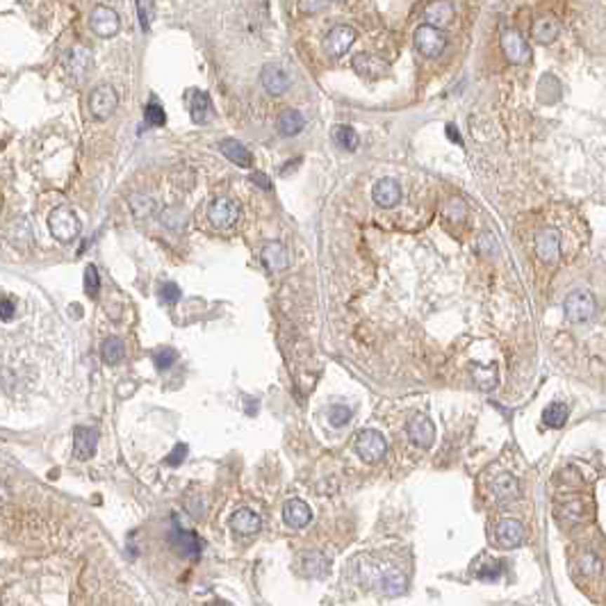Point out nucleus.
Here are the masks:
<instances>
[{
    "label": "nucleus",
    "mask_w": 606,
    "mask_h": 606,
    "mask_svg": "<svg viewBox=\"0 0 606 606\" xmlns=\"http://www.w3.org/2000/svg\"><path fill=\"white\" fill-rule=\"evenodd\" d=\"M361 581L367 588L381 591L383 595H399L406 591V574H403L397 565L376 561L372 556L361 558V567H358Z\"/></svg>",
    "instance_id": "f257e3e1"
},
{
    "label": "nucleus",
    "mask_w": 606,
    "mask_h": 606,
    "mask_svg": "<svg viewBox=\"0 0 606 606\" xmlns=\"http://www.w3.org/2000/svg\"><path fill=\"white\" fill-rule=\"evenodd\" d=\"M595 310H598L595 297L586 290H574L572 295H567L565 299V317L570 319L572 324H584V321L593 319Z\"/></svg>",
    "instance_id": "f03ea898"
},
{
    "label": "nucleus",
    "mask_w": 606,
    "mask_h": 606,
    "mask_svg": "<svg viewBox=\"0 0 606 606\" xmlns=\"http://www.w3.org/2000/svg\"><path fill=\"white\" fill-rule=\"evenodd\" d=\"M48 226H50L53 237L60 242H73L80 233V219L73 215L69 208L53 210L48 217Z\"/></svg>",
    "instance_id": "7ed1b4c3"
},
{
    "label": "nucleus",
    "mask_w": 606,
    "mask_h": 606,
    "mask_svg": "<svg viewBox=\"0 0 606 606\" xmlns=\"http://www.w3.org/2000/svg\"><path fill=\"white\" fill-rule=\"evenodd\" d=\"M356 454L365 463H379L388 454V443L379 431H361L356 438Z\"/></svg>",
    "instance_id": "20e7f679"
},
{
    "label": "nucleus",
    "mask_w": 606,
    "mask_h": 606,
    "mask_svg": "<svg viewBox=\"0 0 606 606\" xmlns=\"http://www.w3.org/2000/svg\"><path fill=\"white\" fill-rule=\"evenodd\" d=\"M116 105H119V96L109 85H98L89 94V112L94 119H98V121H107V119L116 112Z\"/></svg>",
    "instance_id": "39448f33"
},
{
    "label": "nucleus",
    "mask_w": 606,
    "mask_h": 606,
    "mask_svg": "<svg viewBox=\"0 0 606 606\" xmlns=\"http://www.w3.org/2000/svg\"><path fill=\"white\" fill-rule=\"evenodd\" d=\"M415 46L424 58H438L447 48V36L440 27L424 23L415 30Z\"/></svg>",
    "instance_id": "423d86ee"
},
{
    "label": "nucleus",
    "mask_w": 606,
    "mask_h": 606,
    "mask_svg": "<svg viewBox=\"0 0 606 606\" xmlns=\"http://www.w3.org/2000/svg\"><path fill=\"white\" fill-rule=\"evenodd\" d=\"M208 219L219 231H226L240 219V206L233 198H215L208 208Z\"/></svg>",
    "instance_id": "0eeeda50"
},
{
    "label": "nucleus",
    "mask_w": 606,
    "mask_h": 606,
    "mask_svg": "<svg viewBox=\"0 0 606 606\" xmlns=\"http://www.w3.org/2000/svg\"><path fill=\"white\" fill-rule=\"evenodd\" d=\"M354 41H356V30L351 25H335V27H330V32L326 34L324 48L330 58H339V55H344L351 48Z\"/></svg>",
    "instance_id": "6e6552de"
},
{
    "label": "nucleus",
    "mask_w": 606,
    "mask_h": 606,
    "mask_svg": "<svg viewBox=\"0 0 606 606\" xmlns=\"http://www.w3.org/2000/svg\"><path fill=\"white\" fill-rule=\"evenodd\" d=\"M89 25L91 30H94V34L103 36V39H109V36H114L119 32V16L114 9H109L105 5H98L94 7V12H91L89 16Z\"/></svg>",
    "instance_id": "1a4fd4ad"
},
{
    "label": "nucleus",
    "mask_w": 606,
    "mask_h": 606,
    "mask_svg": "<svg viewBox=\"0 0 606 606\" xmlns=\"http://www.w3.org/2000/svg\"><path fill=\"white\" fill-rule=\"evenodd\" d=\"M501 50L506 53L509 62L513 64H525L529 62V46L522 39V34L518 30H504L501 32Z\"/></svg>",
    "instance_id": "9d476101"
},
{
    "label": "nucleus",
    "mask_w": 606,
    "mask_h": 606,
    "mask_svg": "<svg viewBox=\"0 0 606 606\" xmlns=\"http://www.w3.org/2000/svg\"><path fill=\"white\" fill-rule=\"evenodd\" d=\"M98 445V431L89 426H76L73 429V454L80 461H87L96 454Z\"/></svg>",
    "instance_id": "9b49d317"
},
{
    "label": "nucleus",
    "mask_w": 606,
    "mask_h": 606,
    "mask_svg": "<svg viewBox=\"0 0 606 606\" xmlns=\"http://www.w3.org/2000/svg\"><path fill=\"white\" fill-rule=\"evenodd\" d=\"M171 545L178 549L182 556L187 558H198L203 552V540H201L194 531H185L180 527H173L171 531Z\"/></svg>",
    "instance_id": "f8f14e48"
},
{
    "label": "nucleus",
    "mask_w": 606,
    "mask_h": 606,
    "mask_svg": "<svg viewBox=\"0 0 606 606\" xmlns=\"http://www.w3.org/2000/svg\"><path fill=\"white\" fill-rule=\"evenodd\" d=\"M406 431H408V438H410L417 447H422V449H429L431 445H433V440H436V426H433V422H431L429 417H424V415H415V417H412V419L408 422Z\"/></svg>",
    "instance_id": "ddd939ff"
},
{
    "label": "nucleus",
    "mask_w": 606,
    "mask_h": 606,
    "mask_svg": "<svg viewBox=\"0 0 606 606\" xmlns=\"http://www.w3.org/2000/svg\"><path fill=\"white\" fill-rule=\"evenodd\" d=\"M558 253H561V235L552 228L547 231H540L536 235V255L543 262H556L558 260Z\"/></svg>",
    "instance_id": "4468645a"
},
{
    "label": "nucleus",
    "mask_w": 606,
    "mask_h": 606,
    "mask_svg": "<svg viewBox=\"0 0 606 606\" xmlns=\"http://www.w3.org/2000/svg\"><path fill=\"white\" fill-rule=\"evenodd\" d=\"M494 536H497V543L504 549L520 547L522 540H525V527H522V522L506 518V520L499 522L497 529H494Z\"/></svg>",
    "instance_id": "2eb2a0df"
},
{
    "label": "nucleus",
    "mask_w": 606,
    "mask_h": 606,
    "mask_svg": "<svg viewBox=\"0 0 606 606\" xmlns=\"http://www.w3.org/2000/svg\"><path fill=\"white\" fill-rule=\"evenodd\" d=\"M372 198L376 206L381 208H394L401 201V187L397 180L392 178H383L374 185L372 189Z\"/></svg>",
    "instance_id": "dca6fc26"
},
{
    "label": "nucleus",
    "mask_w": 606,
    "mask_h": 606,
    "mask_svg": "<svg viewBox=\"0 0 606 606\" xmlns=\"http://www.w3.org/2000/svg\"><path fill=\"white\" fill-rule=\"evenodd\" d=\"M351 64H354V69L361 73L363 78H370V80L381 78V76H385V73L390 71V67L381 58H376V55H370V53L356 55Z\"/></svg>",
    "instance_id": "f3484780"
},
{
    "label": "nucleus",
    "mask_w": 606,
    "mask_h": 606,
    "mask_svg": "<svg viewBox=\"0 0 606 606\" xmlns=\"http://www.w3.org/2000/svg\"><path fill=\"white\" fill-rule=\"evenodd\" d=\"M492 499L497 501V504H509V501H513V499H518V494H520V483H518V479L513 474H499L497 479L492 481Z\"/></svg>",
    "instance_id": "a211bd4d"
},
{
    "label": "nucleus",
    "mask_w": 606,
    "mask_h": 606,
    "mask_svg": "<svg viewBox=\"0 0 606 606\" xmlns=\"http://www.w3.org/2000/svg\"><path fill=\"white\" fill-rule=\"evenodd\" d=\"M283 520H285L292 529H303V527H308V522L312 520V511L303 499H290L285 506H283Z\"/></svg>",
    "instance_id": "6ab92c4d"
},
{
    "label": "nucleus",
    "mask_w": 606,
    "mask_h": 606,
    "mask_svg": "<svg viewBox=\"0 0 606 606\" xmlns=\"http://www.w3.org/2000/svg\"><path fill=\"white\" fill-rule=\"evenodd\" d=\"M231 527H233V531H237V534H242V536H253L260 531L262 520H260L258 513H253L251 509H240V511L233 513Z\"/></svg>",
    "instance_id": "aec40b11"
},
{
    "label": "nucleus",
    "mask_w": 606,
    "mask_h": 606,
    "mask_svg": "<svg viewBox=\"0 0 606 606\" xmlns=\"http://www.w3.org/2000/svg\"><path fill=\"white\" fill-rule=\"evenodd\" d=\"M260 80H262V87L269 91L274 96H281L283 91L290 89V76L281 67H264L260 73Z\"/></svg>",
    "instance_id": "412c9836"
},
{
    "label": "nucleus",
    "mask_w": 606,
    "mask_h": 606,
    "mask_svg": "<svg viewBox=\"0 0 606 606\" xmlns=\"http://www.w3.org/2000/svg\"><path fill=\"white\" fill-rule=\"evenodd\" d=\"M262 262L264 267H267L269 271H283L288 269L290 264V255H288V249L283 246L281 242H271L262 249Z\"/></svg>",
    "instance_id": "4be33fe9"
},
{
    "label": "nucleus",
    "mask_w": 606,
    "mask_h": 606,
    "mask_svg": "<svg viewBox=\"0 0 606 606\" xmlns=\"http://www.w3.org/2000/svg\"><path fill=\"white\" fill-rule=\"evenodd\" d=\"M219 151H222L231 162H235L237 167H251V164H253V155L242 142L224 140L222 144H219Z\"/></svg>",
    "instance_id": "5701e85b"
},
{
    "label": "nucleus",
    "mask_w": 606,
    "mask_h": 606,
    "mask_svg": "<svg viewBox=\"0 0 606 606\" xmlns=\"http://www.w3.org/2000/svg\"><path fill=\"white\" fill-rule=\"evenodd\" d=\"M303 126H306V119H303V114L299 112V109H285L278 121H276V130L283 135V137H295L303 130Z\"/></svg>",
    "instance_id": "b1692460"
},
{
    "label": "nucleus",
    "mask_w": 606,
    "mask_h": 606,
    "mask_svg": "<svg viewBox=\"0 0 606 606\" xmlns=\"http://www.w3.org/2000/svg\"><path fill=\"white\" fill-rule=\"evenodd\" d=\"M189 100V114H191V121L194 123H206L208 121V114H210V98L206 91H198V89H191L187 94Z\"/></svg>",
    "instance_id": "393cba45"
},
{
    "label": "nucleus",
    "mask_w": 606,
    "mask_h": 606,
    "mask_svg": "<svg viewBox=\"0 0 606 606\" xmlns=\"http://www.w3.org/2000/svg\"><path fill=\"white\" fill-rule=\"evenodd\" d=\"M91 67V50L82 48V46H76L67 53V69L69 73H76V76H82L85 71H89Z\"/></svg>",
    "instance_id": "a878e982"
},
{
    "label": "nucleus",
    "mask_w": 606,
    "mask_h": 606,
    "mask_svg": "<svg viewBox=\"0 0 606 606\" xmlns=\"http://www.w3.org/2000/svg\"><path fill=\"white\" fill-rule=\"evenodd\" d=\"M558 32H561V27H558L556 18L552 16H543L534 23V39L540 43H552L558 36Z\"/></svg>",
    "instance_id": "bb28decb"
},
{
    "label": "nucleus",
    "mask_w": 606,
    "mask_h": 606,
    "mask_svg": "<svg viewBox=\"0 0 606 606\" xmlns=\"http://www.w3.org/2000/svg\"><path fill=\"white\" fill-rule=\"evenodd\" d=\"M452 16H454V5L452 3H431L426 7V21H429V25H433V27H440V25L449 23V21H452Z\"/></svg>",
    "instance_id": "cd10ccee"
},
{
    "label": "nucleus",
    "mask_w": 606,
    "mask_h": 606,
    "mask_svg": "<svg viewBox=\"0 0 606 606\" xmlns=\"http://www.w3.org/2000/svg\"><path fill=\"white\" fill-rule=\"evenodd\" d=\"M100 356L107 365H119L126 358V344L119 337H107L100 346Z\"/></svg>",
    "instance_id": "c85d7f7f"
},
{
    "label": "nucleus",
    "mask_w": 606,
    "mask_h": 606,
    "mask_svg": "<svg viewBox=\"0 0 606 606\" xmlns=\"http://www.w3.org/2000/svg\"><path fill=\"white\" fill-rule=\"evenodd\" d=\"M330 137H333V142L339 146V149H344V151H356L358 144H361V140H358V133L354 130L351 126H335L333 133H330Z\"/></svg>",
    "instance_id": "c756f323"
},
{
    "label": "nucleus",
    "mask_w": 606,
    "mask_h": 606,
    "mask_svg": "<svg viewBox=\"0 0 606 606\" xmlns=\"http://www.w3.org/2000/svg\"><path fill=\"white\" fill-rule=\"evenodd\" d=\"M543 419H545L547 426L561 429L567 422V406H565V403H561V401L549 403V406L545 408V412H543Z\"/></svg>",
    "instance_id": "7c9ffc66"
},
{
    "label": "nucleus",
    "mask_w": 606,
    "mask_h": 606,
    "mask_svg": "<svg viewBox=\"0 0 606 606\" xmlns=\"http://www.w3.org/2000/svg\"><path fill=\"white\" fill-rule=\"evenodd\" d=\"M538 96L543 103H556V100L561 98V85H558V80L554 76H543V80H540V85H538Z\"/></svg>",
    "instance_id": "2f4dec72"
},
{
    "label": "nucleus",
    "mask_w": 606,
    "mask_h": 606,
    "mask_svg": "<svg viewBox=\"0 0 606 606\" xmlns=\"http://www.w3.org/2000/svg\"><path fill=\"white\" fill-rule=\"evenodd\" d=\"M351 419V408H346L344 403H333L328 408V424L335 426V429H342L344 424H349Z\"/></svg>",
    "instance_id": "473e14b6"
},
{
    "label": "nucleus",
    "mask_w": 606,
    "mask_h": 606,
    "mask_svg": "<svg viewBox=\"0 0 606 606\" xmlns=\"http://www.w3.org/2000/svg\"><path fill=\"white\" fill-rule=\"evenodd\" d=\"M328 567V558L319 552H310L308 556H303V570L308 574H321Z\"/></svg>",
    "instance_id": "72a5a7b5"
},
{
    "label": "nucleus",
    "mask_w": 606,
    "mask_h": 606,
    "mask_svg": "<svg viewBox=\"0 0 606 606\" xmlns=\"http://www.w3.org/2000/svg\"><path fill=\"white\" fill-rule=\"evenodd\" d=\"M176 361H178V351H176V349H171V346H164V349H160V351L153 356L155 370H158V372H167Z\"/></svg>",
    "instance_id": "f704fd0d"
},
{
    "label": "nucleus",
    "mask_w": 606,
    "mask_h": 606,
    "mask_svg": "<svg viewBox=\"0 0 606 606\" xmlns=\"http://www.w3.org/2000/svg\"><path fill=\"white\" fill-rule=\"evenodd\" d=\"M144 121L149 123L151 128H160V126L167 123V114H164L162 105H158V103H149V105H146V109H144Z\"/></svg>",
    "instance_id": "c9c22d12"
},
{
    "label": "nucleus",
    "mask_w": 606,
    "mask_h": 606,
    "mask_svg": "<svg viewBox=\"0 0 606 606\" xmlns=\"http://www.w3.org/2000/svg\"><path fill=\"white\" fill-rule=\"evenodd\" d=\"M98 290H100V276H98V269L94 264H89L85 269V292L89 299H96L98 297Z\"/></svg>",
    "instance_id": "e433bc0d"
},
{
    "label": "nucleus",
    "mask_w": 606,
    "mask_h": 606,
    "mask_svg": "<svg viewBox=\"0 0 606 606\" xmlns=\"http://www.w3.org/2000/svg\"><path fill=\"white\" fill-rule=\"evenodd\" d=\"M579 570L586 574V577H595L602 572V563L598 561V556L595 554H586L579 558Z\"/></svg>",
    "instance_id": "4c0bfd02"
},
{
    "label": "nucleus",
    "mask_w": 606,
    "mask_h": 606,
    "mask_svg": "<svg viewBox=\"0 0 606 606\" xmlns=\"http://www.w3.org/2000/svg\"><path fill=\"white\" fill-rule=\"evenodd\" d=\"M160 299H162V303H167V306H173V303H178V299H180V288L176 285V283H164V285L160 288Z\"/></svg>",
    "instance_id": "58836bf2"
},
{
    "label": "nucleus",
    "mask_w": 606,
    "mask_h": 606,
    "mask_svg": "<svg viewBox=\"0 0 606 606\" xmlns=\"http://www.w3.org/2000/svg\"><path fill=\"white\" fill-rule=\"evenodd\" d=\"M185 509H187L194 518H203V513H206V501H203V497H201V494H187V499H185Z\"/></svg>",
    "instance_id": "ea45409f"
},
{
    "label": "nucleus",
    "mask_w": 606,
    "mask_h": 606,
    "mask_svg": "<svg viewBox=\"0 0 606 606\" xmlns=\"http://www.w3.org/2000/svg\"><path fill=\"white\" fill-rule=\"evenodd\" d=\"M187 452H189L187 445H176V447H173V452L167 456V461H164V463L171 465V467H176V465H180V463L187 458Z\"/></svg>",
    "instance_id": "a19ab883"
},
{
    "label": "nucleus",
    "mask_w": 606,
    "mask_h": 606,
    "mask_svg": "<svg viewBox=\"0 0 606 606\" xmlns=\"http://www.w3.org/2000/svg\"><path fill=\"white\" fill-rule=\"evenodd\" d=\"M155 5L153 3H137V12H140V21H142V27L144 30H149L151 27V14H153Z\"/></svg>",
    "instance_id": "79ce46f5"
},
{
    "label": "nucleus",
    "mask_w": 606,
    "mask_h": 606,
    "mask_svg": "<svg viewBox=\"0 0 606 606\" xmlns=\"http://www.w3.org/2000/svg\"><path fill=\"white\" fill-rule=\"evenodd\" d=\"M14 301L9 297H3V301H0V317H3V321H9L14 317Z\"/></svg>",
    "instance_id": "37998d69"
},
{
    "label": "nucleus",
    "mask_w": 606,
    "mask_h": 606,
    "mask_svg": "<svg viewBox=\"0 0 606 606\" xmlns=\"http://www.w3.org/2000/svg\"><path fill=\"white\" fill-rule=\"evenodd\" d=\"M565 513H570V520H584V506H581V501H570L565 506Z\"/></svg>",
    "instance_id": "c03bdc74"
},
{
    "label": "nucleus",
    "mask_w": 606,
    "mask_h": 606,
    "mask_svg": "<svg viewBox=\"0 0 606 606\" xmlns=\"http://www.w3.org/2000/svg\"><path fill=\"white\" fill-rule=\"evenodd\" d=\"M326 3H301L303 12H317V9H326Z\"/></svg>",
    "instance_id": "a18cd8bd"
},
{
    "label": "nucleus",
    "mask_w": 606,
    "mask_h": 606,
    "mask_svg": "<svg viewBox=\"0 0 606 606\" xmlns=\"http://www.w3.org/2000/svg\"><path fill=\"white\" fill-rule=\"evenodd\" d=\"M253 180L258 182L260 187H264V189H269V182H267V178L262 176V173H253Z\"/></svg>",
    "instance_id": "49530a36"
},
{
    "label": "nucleus",
    "mask_w": 606,
    "mask_h": 606,
    "mask_svg": "<svg viewBox=\"0 0 606 606\" xmlns=\"http://www.w3.org/2000/svg\"><path fill=\"white\" fill-rule=\"evenodd\" d=\"M447 135L452 137V140H456L458 144H461V137H458V133H456V128H452V126H447Z\"/></svg>",
    "instance_id": "de8ad7c7"
},
{
    "label": "nucleus",
    "mask_w": 606,
    "mask_h": 606,
    "mask_svg": "<svg viewBox=\"0 0 606 606\" xmlns=\"http://www.w3.org/2000/svg\"><path fill=\"white\" fill-rule=\"evenodd\" d=\"M208 606H224V604H219V602H213V604H208Z\"/></svg>",
    "instance_id": "09e8293b"
}]
</instances>
